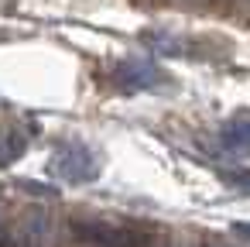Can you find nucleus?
Here are the masks:
<instances>
[{
	"label": "nucleus",
	"mask_w": 250,
	"mask_h": 247,
	"mask_svg": "<svg viewBox=\"0 0 250 247\" xmlns=\"http://www.w3.org/2000/svg\"><path fill=\"white\" fill-rule=\"evenodd\" d=\"M48 172L55 179H62V182L83 185V182H93L100 175V158L83 141H62L48 158Z\"/></svg>",
	"instance_id": "1"
},
{
	"label": "nucleus",
	"mask_w": 250,
	"mask_h": 247,
	"mask_svg": "<svg viewBox=\"0 0 250 247\" xmlns=\"http://www.w3.org/2000/svg\"><path fill=\"white\" fill-rule=\"evenodd\" d=\"M55 240L59 223L45 206H28L14 223H7V247H55Z\"/></svg>",
	"instance_id": "2"
},
{
	"label": "nucleus",
	"mask_w": 250,
	"mask_h": 247,
	"mask_svg": "<svg viewBox=\"0 0 250 247\" xmlns=\"http://www.w3.org/2000/svg\"><path fill=\"white\" fill-rule=\"evenodd\" d=\"M113 83L124 86V90H151L161 83V72L151 66V62H141V59H130V62H120L113 69Z\"/></svg>",
	"instance_id": "3"
},
{
	"label": "nucleus",
	"mask_w": 250,
	"mask_h": 247,
	"mask_svg": "<svg viewBox=\"0 0 250 247\" xmlns=\"http://www.w3.org/2000/svg\"><path fill=\"white\" fill-rule=\"evenodd\" d=\"M219 141L223 148H229L233 155H250V113H236L219 127Z\"/></svg>",
	"instance_id": "4"
},
{
	"label": "nucleus",
	"mask_w": 250,
	"mask_h": 247,
	"mask_svg": "<svg viewBox=\"0 0 250 247\" xmlns=\"http://www.w3.org/2000/svg\"><path fill=\"white\" fill-rule=\"evenodd\" d=\"M28 148V137L18 131V127H7L0 131V165H14Z\"/></svg>",
	"instance_id": "5"
},
{
	"label": "nucleus",
	"mask_w": 250,
	"mask_h": 247,
	"mask_svg": "<svg viewBox=\"0 0 250 247\" xmlns=\"http://www.w3.org/2000/svg\"><path fill=\"white\" fill-rule=\"evenodd\" d=\"M223 179H226L233 189H240V192L250 196V168H243V172H223Z\"/></svg>",
	"instance_id": "6"
},
{
	"label": "nucleus",
	"mask_w": 250,
	"mask_h": 247,
	"mask_svg": "<svg viewBox=\"0 0 250 247\" xmlns=\"http://www.w3.org/2000/svg\"><path fill=\"white\" fill-rule=\"evenodd\" d=\"M0 247H7V223H4V216H0Z\"/></svg>",
	"instance_id": "7"
},
{
	"label": "nucleus",
	"mask_w": 250,
	"mask_h": 247,
	"mask_svg": "<svg viewBox=\"0 0 250 247\" xmlns=\"http://www.w3.org/2000/svg\"><path fill=\"white\" fill-rule=\"evenodd\" d=\"M236 230H240L243 237H250V223H236Z\"/></svg>",
	"instance_id": "8"
}]
</instances>
